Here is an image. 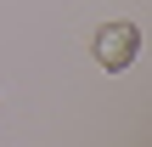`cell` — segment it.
I'll use <instances>...</instances> for the list:
<instances>
[{"instance_id":"obj_1","label":"cell","mask_w":152,"mask_h":147,"mask_svg":"<svg viewBox=\"0 0 152 147\" xmlns=\"http://www.w3.org/2000/svg\"><path fill=\"white\" fill-rule=\"evenodd\" d=\"M90 51H96V62H102L107 74H124V68L135 62V51H141V28H135V23H107V28H96Z\"/></svg>"}]
</instances>
